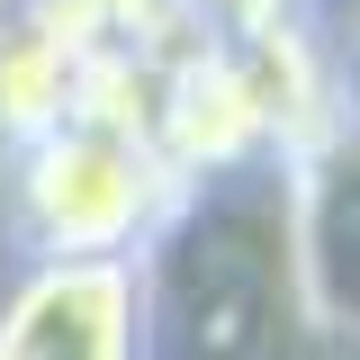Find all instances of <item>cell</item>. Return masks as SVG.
<instances>
[{
	"mask_svg": "<svg viewBox=\"0 0 360 360\" xmlns=\"http://www.w3.org/2000/svg\"><path fill=\"white\" fill-rule=\"evenodd\" d=\"M279 225H288V279H297L307 324L360 342V117L352 108L279 153Z\"/></svg>",
	"mask_w": 360,
	"mask_h": 360,
	"instance_id": "7a4b0ae2",
	"label": "cell"
},
{
	"mask_svg": "<svg viewBox=\"0 0 360 360\" xmlns=\"http://www.w3.org/2000/svg\"><path fill=\"white\" fill-rule=\"evenodd\" d=\"M72 72H82V54L54 37L45 18L0 27V127L27 144V135H45L54 117H72Z\"/></svg>",
	"mask_w": 360,
	"mask_h": 360,
	"instance_id": "277c9868",
	"label": "cell"
},
{
	"mask_svg": "<svg viewBox=\"0 0 360 360\" xmlns=\"http://www.w3.org/2000/svg\"><path fill=\"white\" fill-rule=\"evenodd\" d=\"M180 189L189 180L153 153V135L90 127V117H54L18 153V225H27L37 262L144 252L180 217Z\"/></svg>",
	"mask_w": 360,
	"mask_h": 360,
	"instance_id": "6da1fadb",
	"label": "cell"
},
{
	"mask_svg": "<svg viewBox=\"0 0 360 360\" xmlns=\"http://www.w3.org/2000/svg\"><path fill=\"white\" fill-rule=\"evenodd\" d=\"M180 9H189V27H207V37H252V27L297 18V0H180Z\"/></svg>",
	"mask_w": 360,
	"mask_h": 360,
	"instance_id": "5b68a950",
	"label": "cell"
},
{
	"mask_svg": "<svg viewBox=\"0 0 360 360\" xmlns=\"http://www.w3.org/2000/svg\"><path fill=\"white\" fill-rule=\"evenodd\" d=\"M144 252L37 262L0 307V360H144Z\"/></svg>",
	"mask_w": 360,
	"mask_h": 360,
	"instance_id": "3957f363",
	"label": "cell"
}]
</instances>
